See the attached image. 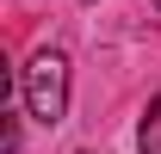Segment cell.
<instances>
[{
  "label": "cell",
  "mask_w": 161,
  "mask_h": 154,
  "mask_svg": "<svg viewBox=\"0 0 161 154\" xmlns=\"http://www.w3.org/2000/svg\"><path fill=\"white\" fill-rule=\"evenodd\" d=\"M19 93H25V111L37 123H62V111H68V56L62 49H37L25 62Z\"/></svg>",
  "instance_id": "cell-1"
},
{
  "label": "cell",
  "mask_w": 161,
  "mask_h": 154,
  "mask_svg": "<svg viewBox=\"0 0 161 154\" xmlns=\"http://www.w3.org/2000/svg\"><path fill=\"white\" fill-rule=\"evenodd\" d=\"M142 154H161V99H149V111H142V130H136Z\"/></svg>",
  "instance_id": "cell-2"
},
{
  "label": "cell",
  "mask_w": 161,
  "mask_h": 154,
  "mask_svg": "<svg viewBox=\"0 0 161 154\" xmlns=\"http://www.w3.org/2000/svg\"><path fill=\"white\" fill-rule=\"evenodd\" d=\"M155 6H161V0H155Z\"/></svg>",
  "instance_id": "cell-3"
}]
</instances>
